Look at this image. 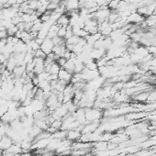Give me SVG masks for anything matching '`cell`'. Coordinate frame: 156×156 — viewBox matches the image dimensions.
Returning <instances> with one entry per match:
<instances>
[{
    "label": "cell",
    "mask_w": 156,
    "mask_h": 156,
    "mask_svg": "<svg viewBox=\"0 0 156 156\" xmlns=\"http://www.w3.org/2000/svg\"><path fill=\"white\" fill-rule=\"evenodd\" d=\"M0 1H1V2H2V3H3L4 5H5V4H6L7 2H9V0H0Z\"/></svg>",
    "instance_id": "4316f807"
},
{
    "label": "cell",
    "mask_w": 156,
    "mask_h": 156,
    "mask_svg": "<svg viewBox=\"0 0 156 156\" xmlns=\"http://www.w3.org/2000/svg\"><path fill=\"white\" fill-rule=\"evenodd\" d=\"M102 36H103V35L100 33V32H97V33H95V34H89V35L86 38V42H87L88 44H90V45L93 46L96 42H97L98 40L102 38Z\"/></svg>",
    "instance_id": "8fae6325"
},
{
    "label": "cell",
    "mask_w": 156,
    "mask_h": 156,
    "mask_svg": "<svg viewBox=\"0 0 156 156\" xmlns=\"http://www.w3.org/2000/svg\"><path fill=\"white\" fill-rule=\"evenodd\" d=\"M72 76H73V73L68 72L67 70L63 69V68H62L60 70V72L58 73V79L63 80V81H66V82H68V83H71Z\"/></svg>",
    "instance_id": "ba28073f"
},
{
    "label": "cell",
    "mask_w": 156,
    "mask_h": 156,
    "mask_svg": "<svg viewBox=\"0 0 156 156\" xmlns=\"http://www.w3.org/2000/svg\"><path fill=\"white\" fill-rule=\"evenodd\" d=\"M19 156H34L32 152H22Z\"/></svg>",
    "instance_id": "484cf974"
},
{
    "label": "cell",
    "mask_w": 156,
    "mask_h": 156,
    "mask_svg": "<svg viewBox=\"0 0 156 156\" xmlns=\"http://www.w3.org/2000/svg\"><path fill=\"white\" fill-rule=\"evenodd\" d=\"M66 30H67V27H60L58 33H57V36L62 39H64V36L66 34Z\"/></svg>",
    "instance_id": "44dd1931"
},
{
    "label": "cell",
    "mask_w": 156,
    "mask_h": 156,
    "mask_svg": "<svg viewBox=\"0 0 156 156\" xmlns=\"http://www.w3.org/2000/svg\"><path fill=\"white\" fill-rule=\"evenodd\" d=\"M149 91H143V92H139L138 93L137 95L133 96L132 98L137 101V102H139V103H143V102H147L148 100V96H149Z\"/></svg>",
    "instance_id": "9c48e42d"
},
{
    "label": "cell",
    "mask_w": 156,
    "mask_h": 156,
    "mask_svg": "<svg viewBox=\"0 0 156 156\" xmlns=\"http://www.w3.org/2000/svg\"><path fill=\"white\" fill-rule=\"evenodd\" d=\"M57 25H59L60 27H68L70 25V17L66 14L62 15L59 18V19L56 22Z\"/></svg>",
    "instance_id": "30bf717a"
},
{
    "label": "cell",
    "mask_w": 156,
    "mask_h": 156,
    "mask_svg": "<svg viewBox=\"0 0 156 156\" xmlns=\"http://www.w3.org/2000/svg\"><path fill=\"white\" fill-rule=\"evenodd\" d=\"M147 102H149V103L156 102V91H152L149 93V96H148Z\"/></svg>",
    "instance_id": "7402d4cb"
},
{
    "label": "cell",
    "mask_w": 156,
    "mask_h": 156,
    "mask_svg": "<svg viewBox=\"0 0 156 156\" xmlns=\"http://www.w3.org/2000/svg\"><path fill=\"white\" fill-rule=\"evenodd\" d=\"M13 144V141L9 137V136H4L2 139L0 141V150L5 152Z\"/></svg>",
    "instance_id": "52a82bcc"
},
{
    "label": "cell",
    "mask_w": 156,
    "mask_h": 156,
    "mask_svg": "<svg viewBox=\"0 0 156 156\" xmlns=\"http://www.w3.org/2000/svg\"><path fill=\"white\" fill-rule=\"evenodd\" d=\"M18 31H19V28H18V26H15V25H12L9 29H6L7 36H15Z\"/></svg>",
    "instance_id": "e0dca14e"
},
{
    "label": "cell",
    "mask_w": 156,
    "mask_h": 156,
    "mask_svg": "<svg viewBox=\"0 0 156 156\" xmlns=\"http://www.w3.org/2000/svg\"><path fill=\"white\" fill-rule=\"evenodd\" d=\"M46 54L44 53V52L42 50V49H39V50L34 52V57L36 58H42V59H45L46 58Z\"/></svg>",
    "instance_id": "ffe728a7"
},
{
    "label": "cell",
    "mask_w": 156,
    "mask_h": 156,
    "mask_svg": "<svg viewBox=\"0 0 156 156\" xmlns=\"http://www.w3.org/2000/svg\"><path fill=\"white\" fill-rule=\"evenodd\" d=\"M60 29V26L57 25V24H52V25L51 26L50 29H49V32H48V36L47 38L49 39H52L54 37L57 36V33H58V30Z\"/></svg>",
    "instance_id": "7c38bea8"
},
{
    "label": "cell",
    "mask_w": 156,
    "mask_h": 156,
    "mask_svg": "<svg viewBox=\"0 0 156 156\" xmlns=\"http://www.w3.org/2000/svg\"><path fill=\"white\" fill-rule=\"evenodd\" d=\"M6 38H7L6 29H2V30H0V40L6 39Z\"/></svg>",
    "instance_id": "d4e9b609"
},
{
    "label": "cell",
    "mask_w": 156,
    "mask_h": 156,
    "mask_svg": "<svg viewBox=\"0 0 156 156\" xmlns=\"http://www.w3.org/2000/svg\"><path fill=\"white\" fill-rule=\"evenodd\" d=\"M53 47H54V44L52 42V39H49V38H46L45 40H43L42 45H40V49H42V50L44 52V53L46 55L52 52Z\"/></svg>",
    "instance_id": "277c9868"
},
{
    "label": "cell",
    "mask_w": 156,
    "mask_h": 156,
    "mask_svg": "<svg viewBox=\"0 0 156 156\" xmlns=\"http://www.w3.org/2000/svg\"><path fill=\"white\" fill-rule=\"evenodd\" d=\"M58 6H59L58 3L50 2V3H49V5H48V6H47V10H49V11H55L57 7H58Z\"/></svg>",
    "instance_id": "603a6c76"
},
{
    "label": "cell",
    "mask_w": 156,
    "mask_h": 156,
    "mask_svg": "<svg viewBox=\"0 0 156 156\" xmlns=\"http://www.w3.org/2000/svg\"><path fill=\"white\" fill-rule=\"evenodd\" d=\"M56 62H57V63H58L60 66L63 68V67L64 66V64L66 63L67 60L65 59V58H63V57H60V58H58V60H57Z\"/></svg>",
    "instance_id": "cb8c5ba5"
},
{
    "label": "cell",
    "mask_w": 156,
    "mask_h": 156,
    "mask_svg": "<svg viewBox=\"0 0 156 156\" xmlns=\"http://www.w3.org/2000/svg\"><path fill=\"white\" fill-rule=\"evenodd\" d=\"M99 75H100V73H99V71H98V69L97 70H89L87 68H85V70L80 73L81 80L86 82V83L98 77Z\"/></svg>",
    "instance_id": "7a4b0ae2"
},
{
    "label": "cell",
    "mask_w": 156,
    "mask_h": 156,
    "mask_svg": "<svg viewBox=\"0 0 156 156\" xmlns=\"http://www.w3.org/2000/svg\"><path fill=\"white\" fill-rule=\"evenodd\" d=\"M66 136H67V131L66 130L58 129L55 133L52 134L51 137L53 138V139H61V141H63V139H66Z\"/></svg>",
    "instance_id": "4fadbf2b"
},
{
    "label": "cell",
    "mask_w": 156,
    "mask_h": 156,
    "mask_svg": "<svg viewBox=\"0 0 156 156\" xmlns=\"http://www.w3.org/2000/svg\"><path fill=\"white\" fill-rule=\"evenodd\" d=\"M119 19V13L117 11H111L109 16V19H108V21L110 23V24H113L116 21H118Z\"/></svg>",
    "instance_id": "9a60e30c"
},
{
    "label": "cell",
    "mask_w": 156,
    "mask_h": 156,
    "mask_svg": "<svg viewBox=\"0 0 156 156\" xmlns=\"http://www.w3.org/2000/svg\"><path fill=\"white\" fill-rule=\"evenodd\" d=\"M106 51L105 49H95L93 48V50L90 52V55H91L92 59H94L95 61H97L103 57L106 56Z\"/></svg>",
    "instance_id": "8992f818"
},
{
    "label": "cell",
    "mask_w": 156,
    "mask_h": 156,
    "mask_svg": "<svg viewBox=\"0 0 156 156\" xmlns=\"http://www.w3.org/2000/svg\"><path fill=\"white\" fill-rule=\"evenodd\" d=\"M28 5H29V9L36 11L38 9V5H39V1L38 0H29L28 1Z\"/></svg>",
    "instance_id": "ac0fdd59"
},
{
    "label": "cell",
    "mask_w": 156,
    "mask_h": 156,
    "mask_svg": "<svg viewBox=\"0 0 156 156\" xmlns=\"http://www.w3.org/2000/svg\"><path fill=\"white\" fill-rule=\"evenodd\" d=\"M80 38L76 35H73V37H71L70 39L65 40V44H71V45H75L78 42H79Z\"/></svg>",
    "instance_id": "d6986e66"
},
{
    "label": "cell",
    "mask_w": 156,
    "mask_h": 156,
    "mask_svg": "<svg viewBox=\"0 0 156 156\" xmlns=\"http://www.w3.org/2000/svg\"><path fill=\"white\" fill-rule=\"evenodd\" d=\"M86 109V119L88 122H95V121H101L103 117V111L96 109V108H89Z\"/></svg>",
    "instance_id": "6da1fadb"
},
{
    "label": "cell",
    "mask_w": 156,
    "mask_h": 156,
    "mask_svg": "<svg viewBox=\"0 0 156 156\" xmlns=\"http://www.w3.org/2000/svg\"><path fill=\"white\" fill-rule=\"evenodd\" d=\"M75 62L69 59V60H67L66 63L64 64V66L63 68L65 69V70H67L68 72H70L72 73H73V71H75Z\"/></svg>",
    "instance_id": "5bb4252c"
},
{
    "label": "cell",
    "mask_w": 156,
    "mask_h": 156,
    "mask_svg": "<svg viewBox=\"0 0 156 156\" xmlns=\"http://www.w3.org/2000/svg\"><path fill=\"white\" fill-rule=\"evenodd\" d=\"M145 18L141 16L139 14H138L137 12L131 13L128 19H127V23H130V24H135V25H139L144 21Z\"/></svg>",
    "instance_id": "3957f363"
},
{
    "label": "cell",
    "mask_w": 156,
    "mask_h": 156,
    "mask_svg": "<svg viewBox=\"0 0 156 156\" xmlns=\"http://www.w3.org/2000/svg\"><path fill=\"white\" fill-rule=\"evenodd\" d=\"M81 135H82V133L79 129H70V130H67L66 139L71 141L72 142H73L79 141Z\"/></svg>",
    "instance_id": "5b68a950"
},
{
    "label": "cell",
    "mask_w": 156,
    "mask_h": 156,
    "mask_svg": "<svg viewBox=\"0 0 156 156\" xmlns=\"http://www.w3.org/2000/svg\"><path fill=\"white\" fill-rule=\"evenodd\" d=\"M119 1H120V0H111V1L109 2V6H108L109 9L111 11H117Z\"/></svg>",
    "instance_id": "2e32d148"
}]
</instances>
